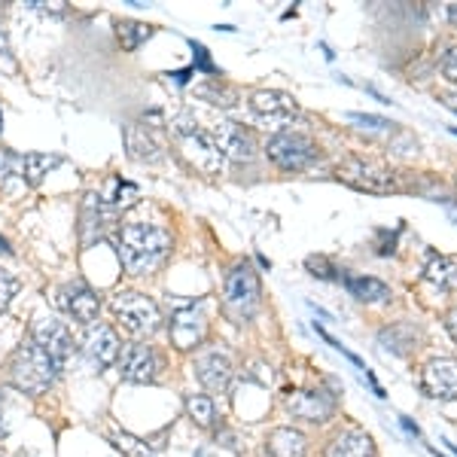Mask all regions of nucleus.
I'll return each instance as SVG.
<instances>
[{
    "instance_id": "nucleus-1",
    "label": "nucleus",
    "mask_w": 457,
    "mask_h": 457,
    "mask_svg": "<svg viewBox=\"0 0 457 457\" xmlns=\"http://www.w3.org/2000/svg\"><path fill=\"white\" fill-rule=\"evenodd\" d=\"M116 256L129 275H153L171 256L174 238L168 228L153 223H125L113 235Z\"/></svg>"
},
{
    "instance_id": "nucleus-2",
    "label": "nucleus",
    "mask_w": 457,
    "mask_h": 457,
    "mask_svg": "<svg viewBox=\"0 0 457 457\" xmlns=\"http://www.w3.org/2000/svg\"><path fill=\"white\" fill-rule=\"evenodd\" d=\"M58 370H62V366H58L37 342L19 345V348L12 351V357L6 360V378H10V385L28 396L46 394V390L53 387Z\"/></svg>"
},
{
    "instance_id": "nucleus-3",
    "label": "nucleus",
    "mask_w": 457,
    "mask_h": 457,
    "mask_svg": "<svg viewBox=\"0 0 457 457\" xmlns=\"http://www.w3.org/2000/svg\"><path fill=\"white\" fill-rule=\"evenodd\" d=\"M262 305V284L256 269L247 260L238 262L226 275L223 284V308L235 323H250Z\"/></svg>"
},
{
    "instance_id": "nucleus-4",
    "label": "nucleus",
    "mask_w": 457,
    "mask_h": 457,
    "mask_svg": "<svg viewBox=\"0 0 457 457\" xmlns=\"http://www.w3.org/2000/svg\"><path fill=\"white\" fill-rule=\"evenodd\" d=\"M336 177L342 183H348L351 189H357V193H370V195H390L400 189L396 174L378 159L348 156V159L338 162Z\"/></svg>"
},
{
    "instance_id": "nucleus-5",
    "label": "nucleus",
    "mask_w": 457,
    "mask_h": 457,
    "mask_svg": "<svg viewBox=\"0 0 457 457\" xmlns=\"http://www.w3.org/2000/svg\"><path fill=\"white\" fill-rule=\"evenodd\" d=\"M171 135L180 144L183 156H187L202 174H220L226 165V159L220 156V150L213 146L211 135L204 129H198L193 116H177L171 122Z\"/></svg>"
},
{
    "instance_id": "nucleus-6",
    "label": "nucleus",
    "mask_w": 457,
    "mask_h": 457,
    "mask_svg": "<svg viewBox=\"0 0 457 457\" xmlns=\"http://www.w3.org/2000/svg\"><path fill=\"white\" fill-rule=\"evenodd\" d=\"M110 308H113L116 320L122 323V329H129L131 336H153L162 327V312L146 293L137 290H120L113 299H110Z\"/></svg>"
},
{
    "instance_id": "nucleus-7",
    "label": "nucleus",
    "mask_w": 457,
    "mask_h": 457,
    "mask_svg": "<svg viewBox=\"0 0 457 457\" xmlns=\"http://www.w3.org/2000/svg\"><path fill=\"white\" fill-rule=\"evenodd\" d=\"M265 156L275 162L281 171H302V168H308L320 156V150L302 131H281V135H275L265 144Z\"/></svg>"
},
{
    "instance_id": "nucleus-8",
    "label": "nucleus",
    "mask_w": 457,
    "mask_h": 457,
    "mask_svg": "<svg viewBox=\"0 0 457 457\" xmlns=\"http://www.w3.org/2000/svg\"><path fill=\"white\" fill-rule=\"evenodd\" d=\"M195 378L202 381L204 390L211 394H226L232 387V378H235V366H232V357L228 351L223 348H202L195 353Z\"/></svg>"
},
{
    "instance_id": "nucleus-9",
    "label": "nucleus",
    "mask_w": 457,
    "mask_h": 457,
    "mask_svg": "<svg viewBox=\"0 0 457 457\" xmlns=\"http://www.w3.org/2000/svg\"><path fill=\"white\" fill-rule=\"evenodd\" d=\"M168 329H171V345L177 351H193L208 336V314L202 312V305L189 302V305H180L171 314Z\"/></svg>"
},
{
    "instance_id": "nucleus-10",
    "label": "nucleus",
    "mask_w": 457,
    "mask_h": 457,
    "mask_svg": "<svg viewBox=\"0 0 457 457\" xmlns=\"http://www.w3.org/2000/svg\"><path fill=\"white\" fill-rule=\"evenodd\" d=\"M284 405L293 418H302V421H308V424H327L329 418L336 415V396L320 387L317 390H290Z\"/></svg>"
},
{
    "instance_id": "nucleus-11",
    "label": "nucleus",
    "mask_w": 457,
    "mask_h": 457,
    "mask_svg": "<svg viewBox=\"0 0 457 457\" xmlns=\"http://www.w3.org/2000/svg\"><path fill=\"white\" fill-rule=\"evenodd\" d=\"M116 363H120V375L131 385H153L162 370V357L153 345H129Z\"/></svg>"
},
{
    "instance_id": "nucleus-12",
    "label": "nucleus",
    "mask_w": 457,
    "mask_h": 457,
    "mask_svg": "<svg viewBox=\"0 0 457 457\" xmlns=\"http://www.w3.org/2000/svg\"><path fill=\"white\" fill-rule=\"evenodd\" d=\"M55 302H58V308H62L64 314H71L73 320L83 323V327H92V323H98L101 299H98V293H95L88 284H83V281L64 284L62 290H58Z\"/></svg>"
},
{
    "instance_id": "nucleus-13",
    "label": "nucleus",
    "mask_w": 457,
    "mask_h": 457,
    "mask_svg": "<svg viewBox=\"0 0 457 457\" xmlns=\"http://www.w3.org/2000/svg\"><path fill=\"white\" fill-rule=\"evenodd\" d=\"M213 146L220 150V156L226 162H250L256 156V141L253 135L238 122H217L208 131Z\"/></svg>"
},
{
    "instance_id": "nucleus-14",
    "label": "nucleus",
    "mask_w": 457,
    "mask_h": 457,
    "mask_svg": "<svg viewBox=\"0 0 457 457\" xmlns=\"http://www.w3.org/2000/svg\"><path fill=\"white\" fill-rule=\"evenodd\" d=\"M250 110L262 122H269L271 129H284V125H290L299 116V104L293 101V95L271 92V88H260V92L250 95Z\"/></svg>"
},
{
    "instance_id": "nucleus-15",
    "label": "nucleus",
    "mask_w": 457,
    "mask_h": 457,
    "mask_svg": "<svg viewBox=\"0 0 457 457\" xmlns=\"http://www.w3.org/2000/svg\"><path fill=\"white\" fill-rule=\"evenodd\" d=\"M31 336L58 366L68 363V357L73 353V336L62 320H55V317H37L34 327H31Z\"/></svg>"
},
{
    "instance_id": "nucleus-16",
    "label": "nucleus",
    "mask_w": 457,
    "mask_h": 457,
    "mask_svg": "<svg viewBox=\"0 0 457 457\" xmlns=\"http://www.w3.org/2000/svg\"><path fill=\"white\" fill-rule=\"evenodd\" d=\"M421 387L433 400H457V360L433 357L421 372Z\"/></svg>"
},
{
    "instance_id": "nucleus-17",
    "label": "nucleus",
    "mask_w": 457,
    "mask_h": 457,
    "mask_svg": "<svg viewBox=\"0 0 457 457\" xmlns=\"http://www.w3.org/2000/svg\"><path fill=\"white\" fill-rule=\"evenodd\" d=\"M83 348L95 366H113L122 353V342L113 327H107V323H92V327L86 329Z\"/></svg>"
},
{
    "instance_id": "nucleus-18",
    "label": "nucleus",
    "mask_w": 457,
    "mask_h": 457,
    "mask_svg": "<svg viewBox=\"0 0 457 457\" xmlns=\"http://www.w3.org/2000/svg\"><path fill=\"white\" fill-rule=\"evenodd\" d=\"M113 217H116V213L110 211L104 202H101V195L88 193L83 198V204H79V238H83V245L98 241L101 235H104V226Z\"/></svg>"
},
{
    "instance_id": "nucleus-19",
    "label": "nucleus",
    "mask_w": 457,
    "mask_h": 457,
    "mask_svg": "<svg viewBox=\"0 0 457 457\" xmlns=\"http://www.w3.org/2000/svg\"><path fill=\"white\" fill-rule=\"evenodd\" d=\"M122 137H125V150H129V159L135 162H159L162 159V144L153 137L150 125L146 122H125L122 129Z\"/></svg>"
},
{
    "instance_id": "nucleus-20",
    "label": "nucleus",
    "mask_w": 457,
    "mask_h": 457,
    "mask_svg": "<svg viewBox=\"0 0 457 457\" xmlns=\"http://www.w3.org/2000/svg\"><path fill=\"white\" fill-rule=\"evenodd\" d=\"M323 457H375V442L366 430H342L338 436L329 442Z\"/></svg>"
},
{
    "instance_id": "nucleus-21",
    "label": "nucleus",
    "mask_w": 457,
    "mask_h": 457,
    "mask_svg": "<svg viewBox=\"0 0 457 457\" xmlns=\"http://www.w3.org/2000/svg\"><path fill=\"white\" fill-rule=\"evenodd\" d=\"M265 452L271 457H305L308 439L305 433L293 430V427H275L265 439Z\"/></svg>"
},
{
    "instance_id": "nucleus-22",
    "label": "nucleus",
    "mask_w": 457,
    "mask_h": 457,
    "mask_svg": "<svg viewBox=\"0 0 457 457\" xmlns=\"http://www.w3.org/2000/svg\"><path fill=\"white\" fill-rule=\"evenodd\" d=\"M345 287L353 299L366 302V305H375V302H387L390 299V287L378 278L370 275H345Z\"/></svg>"
},
{
    "instance_id": "nucleus-23",
    "label": "nucleus",
    "mask_w": 457,
    "mask_h": 457,
    "mask_svg": "<svg viewBox=\"0 0 457 457\" xmlns=\"http://www.w3.org/2000/svg\"><path fill=\"white\" fill-rule=\"evenodd\" d=\"M58 165H62V156H49V153H21V183H25V187H40L43 177Z\"/></svg>"
},
{
    "instance_id": "nucleus-24",
    "label": "nucleus",
    "mask_w": 457,
    "mask_h": 457,
    "mask_svg": "<svg viewBox=\"0 0 457 457\" xmlns=\"http://www.w3.org/2000/svg\"><path fill=\"white\" fill-rule=\"evenodd\" d=\"M424 278L439 290H457V256H433L424 269Z\"/></svg>"
},
{
    "instance_id": "nucleus-25",
    "label": "nucleus",
    "mask_w": 457,
    "mask_h": 457,
    "mask_svg": "<svg viewBox=\"0 0 457 457\" xmlns=\"http://www.w3.org/2000/svg\"><path fill=\"white\" fill-rule=\"evenodd\" d=\"M195 95L202 101H208V104H217V107H235V101H238V92H235L223 77L204 79L202 86H195Z\"/></svg>"
},
{
    "instance_id": "nucleus-26",
    "label": "nucleus",
    "mask_w": 457,
    "mask_h": 457,
    "mask_svg": "<svg viewBox=\"0 0 457 457\" xmlns=\"http://www.w3.org/2000/svg\"><path fill=\"white\" fill-rule=\"evenodd\" d=\"M153 37V25L144 21H116V40L122 43L125 53H137L141 43H146Z\"/></svg>"
},
{
    "instance_id": "nucleus-27",
    "label": "nucleus",
    "mask_w": 457,
    "mask_h": 457,
    "mask_svg": "<svg viewBox=\"0 0 457 457\" xmlns=\"http://www.w3.org/2000/svg\"><path fill=\"white\" fill-rule=\"evenodd\" d=\"M101 202H104L113 213H120V211L131 208V204L137 202V187H135V183H129V180L113 177V180H110V193L101 195Z\"/></svg>"
},
{
    "instance_id": "nucleus-28",
    "label": "nucleus",
    "mask_w": 457,
    "mask_h": 457,
    "mask_svg": "<svg viewBox=\"0 0 457 457\" xmlns=\"http://www.w3.org/2000/svg\"><path fill=\"white\" fill-rule=\"evenodd\" d=\"M381 345H385L387 351H394V353H400V357H405L411 348H418V333H411V327H390V329H381Z\"/></svg>"
},
{
    "instance_id": "nucleus-29",
    "label": "nucleus",
    "mask_w": 457,
    "mask_h": 457,
    "mask_svg": "<svg viewBox=\"0 0 457 457\" xmlns=\"http://www.w3.org/2000/svg\"><path fill=\"white\" fill-rule=\"evenodd\" d=\"M187 415L193 418L198 427H211L213 424V400L204 394L187 396Z\"/></svg>"
},
{
    "instance_id": "nucleus-30",
    "label": "nucleus",
    "mask_w": 457,
    "mask_h": 457,
    "mask_svg": "<svg viewBox=\"0 0 457 457\" xmlns=\"http://www.w3.org/2000/svg\"><path fill=\"white\" fill-rule=\"evenodd\" d=\"M305 269L312 271L314 278H323V281H345V271L338 269V265H333V260L323 253H312L305 260Z\"/></svg>"
},
{
    "instance_id": "nucleus-31",
    "label": "nucleus",
    "mask_w": 457,
    "mask_h": 457,
    "mask_svg": "<svg viewBox=\"0 0 457 457\" xmlns=\"http://www.w3.org/2000/svg\"><path fill=\"white\" fill-rule=\"evenodd\" d=\"M113 448L116 452H122L125 457H153L150 442L131 436V433H113Z\"/></svg>"
},
{
    "instance_id": "nucleus-32",
    "label": "nucleus",
    "mask_w": 457,
    "mask_h": 457,
    "mask_svg": "<svg viewBox=\"0 0 457 457\" xmlns=\"http://www.w3.org/2000/svg\"><path fill=\"white\" fill-rule=\"evenodd\" d=\"M10 177H19L21 180V156L19 153H10L0 146V187L10 183Z\"/></svg>"
},
{
    "instance_id": "nucleus-33",
    "label": "nucleus",
    "mask_w": 457,
    "mask_h": 457,
    "mask_svg": "<svg viewBox=\"0 0 457 457\" xmlns=\"http://www.w3.org/2000/svg\"><path fill=\"white\" fill-rule=\"evenodd\" d=\"M193 71H195V73H204L208 79L220 77L217 64L211 62V53L202 46V43H195V40H193Z\"/></svg>"
},
{
    "instance_id": "nucleus-34",
    "label": "nucleus",
    "mask_w": 457,
    "mask_h": 457,
    "mask_svg": "<svg viewBox=\"0 0 457 457\" xmlns=\"http://www.w3.org/2000/svg\"><path fill=\"white\" fill-rule=\"evenodd\" d=\"M19 278L16 275H10L6 269H0V314L10 308V302H12V296L19 293Z\"/></svg>"
},
{
    "instance_id": "nucleus-35",
    "label": "nucleus",
    "mask_w": 457,
    "mask_h": 457,
    "mask_svg": "<svg viewBox=\"0 0 457 457\" xmlns=\"http://www.w3.org/2000/svg\"><path fill=\"white\" fill-rule=\"evenodd\" d=\"M348 120L366 125V129H375V131H387V135H396V122L390 120H381V116H372V113H348Z\"/></svg>"
},
{
    "instance_id": "nucleus-36",
    "label": "nucleus",
    "mask_w": 457,
    "mask_h": 457,
    "mask_svg": "<svg viewBox=\"0 0 457 457\" xmlns=\"http://www.w3.org/2000/svg\"><path fill=\"white\" fill-rule=\"evenodd\" d=\"M439 71H442V79H445V83L457 86V46H452L445 55H442Z\"/></svg>"
},
{
    "instance_id": "nucleus-37",
    "label": "nucleus",
    "mask_w": 457,
    "mask_h": 457,
    "mask_svg": "<svg viewBox=\"0 0 457 457\" xmlns=\"http://www.w3.org/2000/svg\"><path fill=\"white\" fill-rule=\"evenodd\" d=\"M445 329H448V336H452L454 345H457V308H452V312L445 314Z\"/></svg>"
},
{
    "instance_id": "nucleus-38",
    "label": "nucleus",
    "mask_w": 457,
    "mask_h": 457,
    "mask_svg": "<svg viewBox=\"0 0 457 457\" xmlns=\"http://www.w3.org/2000/svg\"><path fill=\"white\" fill-rule=\"evenodd\" d=\"M439 101H442V104H445L448 110H452V113H457V92H445Z\"/></svg>"
},
{
    "instance_id": "nucleus-39",
    "label": "nucleus",
    "mask_w": 457,
    "mask_h": 457,
    "mask_svg": "<svg viewBox=\"0 0 457 457\" xmlns=\"http://www.w3.org/2000/svg\"><path fill=\"white\" fill-rule=\"evenodd\" d=\"M448 21H452V25L457 28V4L448 6Z\"/></svg>"
},
{
    "instance_id": "nucleus-40",
    "label": "nucleus",
    "mask_w": 457,
    "mask_h": 457,
    "mask_svg": "<svg viewBox=\"0 0 457 457\" xmlns=\"http://www.w3.org/2000/svg\"><path fill=\"white\" fill-rule=\"evenodd\" d=\"M0 253H12V247H10V241H6V238H0Z\"/></svg>"
},
{
    "instance_id": "nucleus-41",
    "label": "nucleus",
    "mask_w": 457,
    "mask_h": 457,
    "mask_svg": "<svg viewBox=\"0 0 457 457\" xmlns=\"http://www.w3.org/2000/svg\"><path fill=\"white\" fill-rule=\"evenodd\" d=\"M0 129H4V110H0Z\"/></svg>"
}]
</instances>
